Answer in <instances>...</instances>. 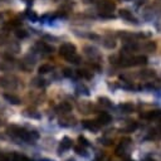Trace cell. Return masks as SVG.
Segmentation results:
<instances>
[{"instance_id":"cell-3","label":"cell","mask_w":161,"mask_h":161,"mask_svg":"<svg viewBox=\"0 0 161 161\" xmlns=\"http://www.w3.org/2000/svg\"><path fill=\"white\" fill-rule=\"evenodd\" d=\"M116 9V4L112 1H101L98 4L99 15L102 18H113V10Z\"/></svg>"},{"instance_id":"cell-37","label":"cell","mask_w":161,"mask_h":161,"mask_svg":"<svg viewBox=\"0 0 161 161\" xmlns=\"http://www.w3.org/2000/svg\"><path fill=\"white\" fill-rule=\"evenodd\" d=\"M9 158H10V157H9L6 153H1V152H0V161H9Z\"/></svg>"},{"instance_id":"cell-19","label":"cell","mask_w":161,"mask_h":161,"mask_svg":"<svg viewBox=\"0 0 161 161\" xmlns=\"http://www.w3.org/2000/svg\"><path fill=\"white\" fill-rule=\"evenodd\" d=\"M53 68H54V67H53L52 64H49V63H44V64L39 65V68H38V73H39V74H47V73L52 72Z\"/></svg>"},{"instance_id":"cell-25","label":"cell","mask_w":161,"mask_h":161,"mask_svg":"<svg viewBox=\"0 0 161 161\" xmlns=\"http://www.w3.org/2000/svg\"><path fill=\"white\" fill-rule=\"evenodd\" d=\"M98 103H99L102 107H106V108H109V107L112 106L111 99L107 98V97H99V98H98Z\"/></svg>"},{"instance_id":"cell-43","label":"cell","mask_w":161,"mask_h":161,"mask_svg":"<svg viewBox=\"0 0 161 161\" xmlns=\"http://www.w3.org/2000/svg\"><path fill=\"white\" fill-rule=\"evenodd\" d=\"M67 161H75V160H74V158H68Z\"/></svg>"},{"instance_id":"cell-39","label":"cell","mask_w":161,"mask_h":161,"mask_svg":"<svg viewBox=\"0 0 161 161\" xmlns=\"http://www.w3.org/2000/svg\"><path fill=\"white\" fill-rule=\"evenodd\" d=\"M83 1H84V3H92L93 0H83Z\"/></svg>"},{"instance_id":"cell-26","label":"cell","mask_w":161,"mask_h":161,"mask_svg":"<svg viewBox=\"0 0 161 161\" xmlns=\"http://www.w3.org/2000/svg\"><path fill=\"white\" fill-rule=\"evenodd\" d=\"M143 49L148 53H152L156 50V43L155 42H146L145 45H143Z\"/></svg>"},{"instance_id":"cell-42","label":"cell","mask_w":161,"mask_h":161,"mask_svg":"<svg viewBox=\"0 0 161 161\" xmlns=\"http://www.w3.org/2000/svg\"><path fill=\"white\" fill-rule=\"evenodd\" d=\"M39 161H49L48 158H43V160H39Z\"/></svg>"},{"instance_id":"cell-21","label":"cell","mask_w":161,"mask_h":161,"mask_svg":"<svg viewBox=\"0 0 161 161\" xmlns=\"http://www.w3.org/2000/svg\"><path fill=\"white\" fill-rule=\"evenodd\" d=\"M75 75L80 77V78L91 79L92 78V72H89L88 69H78V70H75Z\"/></svg>"},{"instance_id":"cell-38","label":"cell","mask_w":161,"mask_h":161,"mask_svg":"<svg viewBox=\"0 0 161 161\" xmlns=\"http://www.w3.org/2000/svg\"><path fill=\"white\" fill-rule=\"evenodd\" d=\"M4 123H5V118H4V117H1V116H0V126H3V125H4Z\"/></svg>"},{"instance_id":"cell-9","label":"cell","mask_w":161,"mask_h":161,"mask_svg":"<svg viewBox=\"0 0 161 161\" xmlns=\"http://www.w3.org/2000/svg\"><path fill=\"white\" fill-rule=\"evenodd\" d=\"M82 126L84 127V128H87V130H89L91 132H98V130H99V125L97 123V121H82Z\"/></svg>"},{"instance_id":"cell-1","label":"cell","mask_w":161,"mask_h":161,"mask_svg":"<svg viewBox=\"0 0 161 161\" xmlns=\"http://www.w3.org/2000/svg\"><path fill=\"white\" fill-rule=\"evenodd\" d=\"M8 133H10L11 136L16 137V138H20L23 141H26V142H34L39 138V133L36 131H29L21 126H18V125H11L8 127Z\"/></svg>"},{"instance_id":"cell-14","label":"cell","mask_w":161,"mask_h":161,"mask_svg":"<svg viewBox=\"0 0 161 161\" xmlns=\"http://www.w3.org/2000/svg\"><path fill=\"white\" fill-rule=\"evenodd\" d=\"M84 53H86L89 58H92V59H97V58H99V52L97 50V48H94V47H92V45H87V47H84Z\"/></svg>"},{"instance_id":"cell-12","label":"cell","mask_w":161,"mask_h":161,"mask_svg":"<svg viewBox=\"0 0 161 161\" xmlns=\"http://www.w3.org/2000/svg\"><path fill=\"white\" fill-rule=\"evenodd\" d=\"M146 63H147V58L145 55H136V57H131L130 67H132V65H145Z\"/></svg>"},{"instance_id":"cell-36","label":"cell","mask_w":161,"mask_h":161,"mask_svg":"<svg viewBox=\"0 0 161 161\" xmlns=\"http://www.w3.org/2000/svg\"><path fill=\"white\" fill-rule=\"evenodd\" d=\"M26 16H28L29 19H31L33 21L38 20V15H36L34 11H31V10H26Z\"/></svg>"},{"instance_id":"cell-40","label":"cell","mask_w":161,"mask_h":161,"mask_svg":"<svg viewBox=\"0 0 161 161\" xmlns=\"http://www.w3.org/2000/svg\"><path fill=\"white\" fill-rule=\"evenodd\" d=\"M145 161H155V160H153V158H146Z\"/></svg>"},{"instance_id":"cell-33","label":"cell","mask_w":161,"mask_h":161,"mask_svg":"<svg viewBox=\"0 0 161 161\" xmlns=\"http://www.w3.org/2000/svg\"><path fill=\"white\" fill-rule=\"evenodd\" d=\"M33 84L34 86H36V87H39V88H42V87H44L45 86V80L43 79V78H34L33 79Z\"/></svg>"},{"instance_id":"cell-44","label":"cell","mask_w":161,"mask_h":161,"mask_svg":"<svg viewBox=\"0 0 161 161\" xmlns=\"http://www.w3.org/2000/svg\"><path fill=\"white\" fill-rule=\"evenodd\" d=\"M93 161H102L101 158H96V160H93Z\"/></svg>"},{"instance_id":"cell-34","label":"cell","mask_w":161,"mask_h":161,"mask_svg":"<svg viewBox=\"0 0 161 161\" xmlns=\"http://www.w3.org/2000/svg\"><path fill=\"white\" fill-rule=\"evenodd\" d=\"M63 75L64 77H68V78H72V77L75 75V72L72 70V69H69V68H64L63 69Z\"/></svg>"},{"instance_id":"cell-20","label":"cell","mask_w":161,"mask_h":161,"mask_svg":"<svg viewBox=\"0 0 161 161\" xmlns=\"http://www.w3.org/2000/svg\"><path fill=\"white\" fill-rule=\"evenodd\" d=\"M92 104L88 103V102H82L78 104V109L82 112V113H91L92 112Z\"/></svg>"},{"instance_id":"cell-10","label":"cell","mask_w":161,"mask_h":161,"mask_svg":"<svg viewBox=\"0 0 161 161\" xmlns=\"http://www.w3.org/2000/svg\"><path fill=\"white\" fill-rule=\"evenodd\" d=\"M111 119H112V117H111V114L109 113H107V112H102V113H99L98 114V117H97V123L99 125V126H103V125H108L109 122H111Z\"/></svg>"},{"instance_id":"cell-2","label":"cell","mask_w":161,"mask_h":161,"mask_svg":"<svg viewBox=\"0 0 161 161\" xmlns=\"http://www.w3.org/2000/svg\"><path fill=\"white\" fill-rule=\"evenodd\" d=\"M132 148V140L126 137V138H122L119 145L116 147V155L119 156V157H127L130 155V151Z\"/></svg>"},{"instance_id":"cell-24","label":"cell","mask_w":161,"mask_h":161,"mask_svg":"<svg viewBox=\"0 0 161 161\" xmlns=\"http://www.w3.org/2000/svg\"><path fill=\"white\" fill-rule=\"evenodd\" d=\"M136 128H137V122H135V121H128L127 125L123 127V131L127 132V133H130V132L136 131Z\"/></svg>"},{"instance_id":"cell-7","label":"cell","mask_w":161,"mask_h":161,"mask_svg":"<svg viewBox=\"0 0 161 161\" xmlns=\"http://www.w3.org/2000/svg\"><path fill=\"white\" fill-rule=\"evenodd\" d=\"M72 146H73V141H72V138H69V137H67V136L63 137L62 141H60V143H59V147H58V153L62 155L64 151L69 150Z\"/></svg>"},{"instance_id":"cell-15","label":"cell","mask_w":161,"mask_h":161,"mask_svg":"<svg viewBox=\"0 0 161 161\" xmlns=\"http://www.w3.org/2000/svg\"><path fill=\"white\" fill-rule=\"evenodd\" d=\"M34 48L38 49L39 52H43V53H53L54 52V48L53 47H50V45H48L45 43H42V42H38Z\"/></svg>"},{"instance_id":"cell-16","label":"cell","mask_w":161,"mask_h":161,"mask_svg":"<svg viewBox=\"0 0 161 161\" xmlns=\"http://www.w3.org/2000/svg\"><path fill=\"white\" fill-rule=\"evenodd\" d=\"M118 15H119L122 19H125V20H128V21H133V23H136V19L132 16L131 11H128L127 9H121V10L118 11Z\"/></svg>"},{"instance_id":"cell-11","label":"cell","mask_w":161,"mask_h":161,"mask_svg":"<svg viewBox=\"0 0 161 161\" xmlns=\"http://www.w3.org/2000/svg\"><path fill=\"white\" fill-rule=\"evenodd\" d=\"M148 140H153V141H160L161 140V128L160 127H153L148 131L147 135Z\"/></svg>"},{"instance_id":"cell-28","label":"cell","mask_w":161,"mask_h":161,"mask_svg":"<svg viewBox=\"0 0 161 161\" xmlns=\"http://www.w3.org/2000/svg\"><path fill=\"white\" fill-rule=\"evenodd\" d=\"M15 35H16V38H19V39H24V38L28 36V31H26L25 29L16 28V29H15Z\"/></svg>"},{"instance_id":"cell-4","label":"cell","mask_w":161,"mask_h":161,"mask_svg":"<svg viewBox=\"0 0 161 161\" xmlns=\"http://www.w3.org/2000/svg\"><path fill=\"white\" fill-rule=\"evenodd\" d=\"M0 86L8 91H14L19 86V79L14 75H4L0 77Z\"/></svg>"},{"instance_id":"cell-45","label":"cell","mask_w":161,"mask_h":161,"mask_svg":"<svg viewBox=\"0 0 161 161\" xmlns=\"http://www.w3.org/2000/svg\"><path fill=\"white\" fill-rule=\"evenodd\" d=\"M126 161H135V160H130V158H128V160H126Z\"/></svg>"},{"instance_id":"cell-31","label":"cell","mask_w":161,"mask_h":161,"mask_svg":"<svg viewBox=\"0 0 161 161\" xmlns=\"http://www.w3.org/2000/svg\"><path fill=\"white\" fill-rule=\"evenodd\" d=\"M67 60L69 62V63H73V64H78V63H80V57L75 53V54H73V55H70V57H68L67 58Z\"/></svg>"},{"instance_id":"cell-13","label":"cell","mask_w":161,"mask_h":161,"mask_svg":"<svg viewBox=\"0 0 161 161\" xmlns=\"http://www.w3.org/2000/svg\"><path fill=\"white\" fill-rule=\"evenodd\" d=\"M21 114L24 116V117H28V118H34V119H39L42 116H40V113L38 112V111H35L34 108H26V109H24L23 112H21Z\"/></svg>"},{"instance_id":"cell-32","label":"cell","mask_w":161,"mask_h":161,"mask_svg":"<svg viewBox=\"0 0 161 161\" xmlns=\"http://www.w3.org/2000/svg\"><path fill=\"white\" fill-rule=\"evenodd\" d=\"M74 151L78 153V155H83V156H87V151H86V147L82 146V145H78V146H74Z\"/></svg>"},{"instance_id":"cell-8","label":"cell","mask_w":161,"mask_h":161,"mask_svg":"<svg viewBox=\"0 0 161 161\" xmlns=\"http://www.w3.org/2000/svg\"><path fill=\"white\" fill-rule=\"evenodd\" d=\"M55 111H57L58 113H62V114L69 113V112L72 111V104H70L69 102H67V101H63V102H60V103L55 107Z\"/></svg>"},{"instance_id":"cell-27","label":"cell","mask_w":161,"mask_h":161,"mask_svg":"<svg viewBox=\"0 0 161 161\" xmlns=\"http://www.w3.org/2000/svg\"><path fill=\"white\" fill-rule=\"evenodd\" d=\"M11 161H30L25 155H21V153H16L14 152L11 155Z\"/></svg>"},{"instance_id":"cell-35","label":"cell","mask_w":161,"mask_h":161,"mask_svg":"<svg viewBox=\"0 0 161 161\" xmlns=\"http://www.w3.org/2000/svg\"><path fill=\"white\" fill-rule=\"evenodd\" d=\"M78 142H79V145H82V146H84V147L89 146V141H88L84 136H79V137H78Z\"/></svg>"},{"instance_id":"cell-6","label":"cell","mask_w":161,"mask_h":161,"mask_svg":"<svg viewBox=\"0 0 161 161\" xmlns=\"http://www.w3.org/2000/svg\"><path fill=\"white\" fill-rule=\"evenodd\" d=\"M58 123H59V126H62V127H72V126H74V125L77 123V119H75V117L69 116L68 113H65V114H63V116L58 119Z\"/></svg>"},{"instance_id":"cell-17","label":"cell","mask_w":161,"mask_h":161,"mask_svg":"<svg viewBox=\"0 0 161 161\" xmlns=\"http://www.w3.org/2000/svg\"><path fill=\"white\" fill-rule=\"evenodd\" d=\"M4 98L9 102V103H11V104H20V98L18 97V96H15V94H13V93H4Z\"/></svg>"},{"instance_id":"cell-18","label":"cell","mask_w":161,"mask_h":161,"mask_svg":"<svg viewBox=\"0 0 161 161\" xmlns=\"http://www.w3.org/2000/svg\"><path fill=\"white\" fill-rule=\"evenodd\" d=\"M142 118H147V119H153V118H158L161 117V111H148L145 113H141Z\"/></svg>"},{"instance_id":"cell-22","label":"cell","mask_w":161,"mask_h":161,"mask_svg":"<svg viewBox=\"0 0 161 161\" xmlns=\"http://www.w3.org/2000/svg\"><path fill=\"white\" fill-rule=\"evenodd\" d=\"M119 108H121V111H122L123 113H131V112L133 111L135 106H133L131 102H125V103H121V104H119Z\"/></svg>"},{"instance_id":"cell-5","label":"cell","mask_w":161,"mask_h":161,"mask_svg":"<svg viewBox=\"0 0 161 161\" xmlns=\"http://www.w3.org/2000/svg\"><path fill=\"white\" fill-rule=\"evenodd\" d=\"M75 53H77V48H75V45L72 44V43H63V44L59 47V54H60L63 58H65V59H67L68 57L75 54Z\"/></svg>"},{"instance_id":"cell-29","label":"cell","mask_w":161,"mask_h":161,"mask_svg":"<svg viewBox=\"0 0 161 161\" xmlns=\"http://www.w3.org/2000/svg\"><path fill=\"white\" fill-rule=\"evenodd\" d=\"M140 77H142V78H152V77H155V70H152V69L142 70L140 73Z\"/></svg>"},{"instance_id":"cell-30","label":"cell","mask_w":161,"mask_h":161,"mask_svg":"<svg viewBox=\"0 0 161 161\" xmlns=\"http://www.w3.org/2000/svg\"><path fill=\"white\" fill-rule=\"evenodd\" d=\"M20 21L18 20V19H13V20H9L8 23H6V28H13V29H16V28H19L20 26Z\"/></svg>"},{"instance_id":"cell-23","label":"cell","mask_w":161,"mask_h":161,"mask_svg":"<svg viewBox=\"0 0 161 161\" xmlns=\"http://www.w3.org/2000/svg\"><path fill=\"white\" fill-rule=\"evenodd\" d=\"M103 45H104L106 48H108V49H113V48L116 47V40H114L112 36H106V38L103 39Z\"/></svg>"},{"instance_id":"cell-41","label":"cell","mask_w":161,"mask_h":161,"mask_svg":"<svg viewBox=\"0 0 161 161\" xmlns=\"http://www.w3.org/2000/svg\"><path fill=\"white\" fill-rule=\"evenodd\" d=\"M1 21H3V14L0 13V23H1Z\"/></svg>"}]
</instances>
